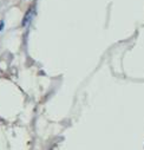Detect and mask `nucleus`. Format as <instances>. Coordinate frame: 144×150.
<instances>
[{
  "mask_svg": "<svg viewBox=\"0 0 144 150\" xmlns=\"http://www.w3.org/2000/svg\"><path fill=\"white\" fill-rule=\"evenodd\" d=\"M32 16H33V12H32V10H30V11L26 13V16H25V18H24V20H23V26H26V25L31 21Z\"/></svg>",
  "mask_w": 144,
  "mask_h": 150,
  "instance_id": "f257e3e1",
  "label": "nucleus"
},
{
  "mask_svg": "<svg viewBox=\"0 0 144 150\" xmlns=\"http://www.w3.org/2000/svg\"><path fill=\"white\" fill-rule=\"evenodd\" d=\"M4 26H5V24H4V20H0V32H1V31H3Z\"/></svg>",
  "mask_w": 144,
  "mask_h": 150,
  "instance_id": "f03ea898",
  "label": "nucleus"
}]
</instances>
